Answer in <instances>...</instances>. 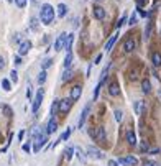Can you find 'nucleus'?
<instances>
[{"label":"nucleus","mask_w":161,"mask_h":166,"mask_svg":"<svg viewBox=\"0 0 161 166\" xmlns=\"http://www.w3.org/2000/svg\"><path fill=\"white\" fill-rule=\"evenodd\" d=\"M7 2H13V0H7Z\"/></svg>","instance_id":"nucleus-51"},{"label":"nucleus","mask_w":161,"mask_h":166,"mask_svg":"<svg viewBox=\"0 0 161 166\" xmlns=\"http://www.w3.org/2000/svg\"><path fill=\"white\" fill-rule=\"evenodd\" d=\"M71 64H72V53L69 51V53L66 54V58H64V67H66V69H69Z\"/></svg>","instance_id":"nucleus-22"},{"label":"nucleus","mask_w":161,"mask_h":166,"mask_svg":"<svg viewBox=\"0 0 161 166\" xmlns=\"http://www.w3.org/2000/svg\"><path fill=\"white\" fill-rule=\"evenodd\" d=\"M87 153H89V156L94 158V159H102V158H104L102 151L99 150V148H95V146H89V148H87Z\"/></svg>","instance_id":"nucleus-5"},{"label":"nucleus","mask_w":161,"mask_h":166,"mask_svg":"<svg viewBox=\"0 0 161 166\" xmlns=\"http://www.w3.org/2000/svg\"><path fill=\"white\" fill-rule=\"evenodd\" d=\"M126 141L130 143V145H136V136L133 133V130H128L126 131Z\"/></svg>","instance_id":"nucleus-18"},{"label":"nucleus","mask_w":161,"mask_h":166,"mask_svg":"<svg viewBox=\"0 0 161 166\" xmlns=\"http://www.w3.org/2000/svg\"><path fill=\"white\" fill-rule=\"evenodd\" d=\"M143 166H159L156 161H150V159H145V163H143Z\"/></svg>","instance_id":"nucleus-37"},{"label":"nucleus","mask_w":161,"mask_h":166,"mask_svg":"<svg viewBox=\"0 0 161 166\" xmlns=\"http://www.w3.org/2000/svg\"><path fill=\"white\" fill-rule=\"evenodd\" d=\"M100 59H102V54H97V56H95V62H94V64H99Z\"/></svg>","instance_id":"nucleus-47"},{"label":"nucleus","mask_w":161,"mask_h":166,"mask_svg":"<svg viewBox=\"0 0 161 166\" xmlns=\"http://www.w3.org/2000/svg\"><path fill=\"white\" fill-rule=\"evenodd\" d=\"M80 94H82V87L80 85H74V87L71 89V100H77Z\"/></svg>","instance_id":"nucleus-10"},{"label":"nucleus","mask_w":161,"mask_h":166,"mask_svg":"<svg viewBox=\"0 0 161 166\" xmlns=\"http://www.w3.org/2000/svg\"><path fill=\"white\" fill-rule=\"evenodd\" d=\"M26 97H28V99L31 97V85L30 84H28V89H26Z\"/></svg>","instance_id":"nucleus-45"},{"label":"nucleus","mask_w":161,"mask_h":166,"mask_svg":"<svg viewBox=\"0 0 161 166\" xmlns=\"http://www.w3.org/2000/svg\"><path fill=\"white\" fill-rule=\"evenodd\" d=\"M146 112V105L143 100H136L135 102V113L136 115H143V113Z\"/></svg>","instance_id":"nucleus-8"},{"label":"nucleus","mask_w":161,"mask_h":166,"mask_svg":"<svg viewBox=\"0 0 161 166\" xmlns=\"http://www.w3.org/2000/svg\"><path fill=\"white\" fill-rule=\"evenodd\" d=\"M108 94L110 95H118L120 94V87L117 82H112L110 85H108Z\"/></svg>","instance_id":"nucleus-16"},{"label":"nucleus","mask_w":161,"mask_h":166,"mask_svg":"<svg viewBox=\"0 0 161 166\" xmlns=\"http://www.w3.org/2000/svg\"><path fill=\"white\" fill-rule=\"evenodd\" d=\"M94 138H95L97 141L104 143V141H105V130H104L102 127H99V128L95 130V133H94Z\"/></svg>","instance_id":"nucleus-11"},{"label":"nucleus","mask_w":161,"mask_h":166,"mask_svg":"<svg viewBox=\"0 0 161 166\" xmlns=\"http://www.w3.org/2000/svg\"><path fill=\"white\" fill-rule=\"evenodd\" d=\"M2 87H3L5 90H12V84H10L8 79H3V81H2Z\"/></svg>","instance_id":"nucleus-28"},{"label":"nucleus","mask_w":161,"mask_h":166,"mask_svg":"<svg viewBox=\"0 0 161 166\" xmlns=\"http://www.w3.org/2000/svg\"><path fill=\"white\" fill-rule=\"evenodd\" d=\"M135 46H136L135 39H133V38H128V39L125 41V44H123V49L126 51V53H131V51L135 49Z\"/></svg>","instance_id":"nucleus-12"},{"label":"nucleus","mask_w":161,"mask_h":166,"mask_svg":"<svg viewBox=\"0 0 161 166\" xmlns=\"http://www.w3.org/2000/svg\"><path fill=\"white\" fill-rule=\"evenodd\" d=\"M39 18L44 25H51L54 20V8L51 7L49 3H44L41 7V13H39Z\"/></svg>","instance_id":"nucleus-2"},{"label":"nucleus","mask_w":161,"mask_h":166,"mask_svg":"<svg viewBox=\"0 0 161 166\" xmlns=\"http://www.w3.org/2000/svg\"><path fill=\"white\" fill-rule=\"evenodd\" d=\"M125 20H126V18H125V16H122V18H120V20H118V23H117V28H120V26H122V25L125 23Z\"/></svg>","instance_id":"nucleus-42"},{"label":"nucleus","mask_w":161,"mask_h":166,"mask_svg":"<svg viewBox=\"0 0 161 166\" xmlns=\"http://www.w3.org/2000/svg\"><path fill=\"white\" fill-rule=\"evenodd\" d=\"M31 28L33 30H38V20L36 18H31Z\"/></svg>","instance_id":"nucleus-39"},{"label":"nucleus","mask_w":161,"mask_h":166,"mask_svg":"<svg viewBox=\"0 0 161 166\" xmlns=\"http://www.w3.org/2000/svg\"><path fill=\"white\" fill-rule=\"evenodd\" d=\"M92 13H94V16L97 20H104V18H105V10H104L102 7H94V8H92Z\"/></svg>","instance_id":"nucleus-9"},{"label":"nucleus","mask_w":161,"mask_h":166,"mask_svg":"<svg viewBox=\"0 0 161 166\" xmlns=\"http://www.w3.org/2000/svg\"><path fill=\"white\" fill-rule=\"evenodd\" d=\"M71 131H72L71 128H67V130L64 131V133H62V136H61V138H59V141H64V140H67V138H69V136H71Z\"/></svg>","instance_id":"nucleus-30"},{"label":"nucleus","mask_w":161,"mask_h":166,"mask_svg":"<svg viewBox=\"0 0 161 166\" xmlns=\"http://www.w3.org/2000/svg\"><path fill=\"white\" fill-rule=\"evenodd\" d=\"M89 110H90V105H85V107H84V110H82V113H80V118H79V128L84 125L85 118H87V115H89Z\"/></svg>","instance_id":"nucleus-14"},{"label":"nucleus","mask_w":161,"mask_h":166,"mask_svg":"<svg viewBox=\"0 0 161 166\" xmlns=\"http://www.w3.org/2000/svg\"><path fill=\"white\" fill-rule=\"evenodd\" d=\"M3 112H5V115H8V117L12 115V108H10V107H7V105L3 107Z\"/></svg>","instance_id":"nucleus-41"},{"label":"nucleus","mask_w":161,"mask_h":166,"mask_svg":"<svg viewBox=\"0 0 161 166\" xmlns=\"http://www.w3.org/2000/svg\"><path fill=\"white\" fill-rule=\"evenodd\" d=\"M148 0H136V3H138V7H143V5H146Z\"/></svg>","instance_id":"nucleus-44"},{"label":"nucleus","mask_w":161,"mask_h":166,"mask_svg":"<svg viewBox=\"0 0 161 166\" xmlns=\"http://www.w3.org/2000/svg\"><path fill=\"white\" fill-rule=\"evenodd\" d=\"M141 90H143L145 94H148L150 90H151V82H150L148 79H145V81L141 82Z\"/></svg>","instance_id":"nucleus-20"},{"label":"nucleus","mask_w":161,"mask_h":166,"mask_svg":"<svg viewBox=\"0 0 161 166\" xmlns=\"http://www.w3.org/2000/svg\"><path fill=\"white\" fill-rule=\"evenodd\" d=\"M33 136H34V146H33V151L38 153L41 150V146L48 141V133L46 131H41L39 128H34L33 130Z\"/></svg>","instance_id":"nucleus-1"},{"label":"nucleus","mask_w":161,"mask_h":166,"mask_svg":"<svg viewBox=\"0 0 161 166\" xmlns=\"http://www.w3.org/2000/svg\"><path fill=\"white\" fill-rule=\"evenodd\" d=\"M58 130V123H56V120L54 118H51L49 122H48V127H46V133H54V131Z\"/></svg>","instance_id":"nucleus-15"},{"label":"nucleus","mask_w":161,"mask_h":166,"mask_svg":"<svg viewBox=\"0 0 161 166\" xmlns=\"http://www.w3.org/2000/svg\"><path fill=\"white\" fill-rule=\"evenodd\" d=\"M122 118H123V112L122 110H115V120H117V122H122Z\"/></svg>","instance_id":"nucleus-32"},{"label":"nucleus","mask_w":161,"mask_h":166,"mask_svg":"<svg viewBox=\"0 0 161 166\" xmlns=\"http://www.w3.org/2000/svg\"><path fill=\"white\" fill-rule=\"evenodd\" d=\"M13 62H15V66H20V64H21V58H20V56H15Z\"/></svg>","instance_id":"nucleus-40"},{"label":"nucleus","mask_w":161,"mask_h":166,"mask_svg":"<svg viewBox=\"0 0 161 166\" xmlns=\"http://www.w3.org/2000/svg\"><path fill=\"white\" fill-rule=\"evenodd\" d=\"M108 166H118V163L113 161V159H110V161H108Z\"/></svg>","instance_id":"nucleus-49"},{"label":"nucleus","mask_w":161,"mask_h":166,"mask_svg":"<svg viewBox=\"0 0 161 166\" xmlns=\"http://www.w3.org/2000/svg\"><path fill=\"white\" fill-rule=\"evenodd\" d=\"M58 110H59V100H54L53 105H51V115H56Z\"/></svg>","instance_id":"nucleus-24"},{"label":"nucleus","mask_w":161,"mask_h":166,"mask_svg":"<svg viewBox=\"0 0 161 166\" xmlns=\"http://www.w3.org/2000/svg\"><path fill=\"white\" fill-rule=\"evenodd\" d=\"M23 135H25V131H23V130H21V131H20V133H18V138H20V140L23 138Z\"/></svg>","instance_id":"nucleus-50"},{"label":"nucleus","mask_w":161,"mask_h":166,"mask_svg":"<svg viewBox=\"0 0 161 166\" xmlns=\"http://www.w3.org/2000/svg\"><path fill=\"white\" fill-rule=\"evenodd\" d=\"M15 3H16V7H18V8H23L26 5V0H15Z\"/></svg>","instance_id":"nucleus-35"},{"label":"nucleus","mask_w":161,"mask_h":166,"mask_svg":"<svg viewBox=\"0 0 161 166\" xmlns=\"http://www.w3.org/2000/svg\"><path fill=\"white\" fill-rule=\"evenodd\" d=\"M3 67H5V59L0 56V69H3Z\"/></svg>","instance_id":"nucleus-46"},{"label":"nucleus","mask_w":161,"mask_h":166,"mask_svg":"<svg viewBox=\"0 0 161 166\" xmlns=\"http://www.w3.org/2000/svg\"><path fill=\"white\" fill-rule=\"evenodd\" d=\"M151 61H153V64L156 66V67H159V66H161V54H159V53H153Z\"/></svg>","instance_id":"nucleus-21"},{"label":"nucleus","mask_w":161,"mask_h":166,"mask_svg":"<svg viewBox=\"0 0 161 166\" xmlns=\"http://www.w3.org/2000/svg\"><path fill=\"white\" fill-rule=\"evenodd\" d=\"M151 31H153V23H151V21H150V23H148V26L145 28V39L151 36Z\"/></svg>","instance_id":"nucleus-25"},{"label":"nucleus","mask_w":161,"mask_h":166,"mask_svg":"<svg viewBox=\"0 0 161 166\" xmlns=\"http://www.w3.org/2000/svg\"><path fill=\"white\" fill-rule=\"evenodd\" d=\"M10 77H12V81H13V82H16V81H18V74H16V71H15V69L10 72Z\"/></svg>","instance_id":"nucleus-36"},{"label":"nucleus","mask_w":161,"mask_h":166,"mask_svg":"<svg viewBox=\"0 0 161 166\" xmlns=\"http://www.w3.org/2000/svg\"><path fill=\"white\" fill-rule=\"evenodd\" d=\"M66 10H67V7L64 3H59L58 5V16H64L66 15Z\"/></svg>","instance_id":"nucleus-23"},{"label":"nucleus","mask_w":161,"mask_h":166,"mask_svg":"<svg viewBox=\"0 0 161 166\" xmlns=\"http://www.w3.org/2000/svg\"><path fill=\"white\" fill-rule=\"evenodd\" d=\"M71 77H72V71H71V69H67L64 74H62V77H61V79H62V81H69Z\"/></svg>","instance_id":"nucleus-29"},{"label":"nucleus","mask_w":161,"mask_h":166,"mask_svg":"<svg viewBox=\"0 0 161 166\" xmlns=\"http://www.w3.org/2000/svg\"><path fill=\"white\" fill-rule=\"evenodd\" d=\"M66 33H61L59 36L56 38V41H54V51H61V48L64 46V41H66Z\"/></svg>","instance_id":"nucleus-7"},{"label":"nucleus","mask_w":161,"mask_h":166,"mask_svg":"<svg viewBox=\"0 0 161 166\" xmlns=\"http://www.w3.org/2000/svg\"><path fill=\"white\" fill-rule=\"evenodd\" d=\"M140 148H141V151H148V150H150V148H148V143H141Z\"/></svg>","instance_id":"nucleus-43"},{"label":"nucleus","mask_w":161,"mask_h":166,"mask_svg":"<svg viewBox=\"0 0 161 166\" xmlns=\"http://www.w3.org/2000/svg\"><path fill=\"white\" fill-rule=\"evenodd\" d=\"M51 62H53V59H49V58L43 61V64H41V66H43V71L46 69V67H49V66H51Z\"/></svg>","instance_id":"nucleus-34"},{"label":"nucleus","mask_w":161,"mask_h":166,"mask_svg":"<svg viewBox=\"0 0 161 166\" xmlns=\"http://www.w3.org/2000/svg\"><path fill=\"white\" fill-rule=\"evenodd\" d=\"M44 81H46V71H41V72L38 74V82H39V84H43Z\"/></svg>","instance_id":"nucleus-31"},{"label":"nucleus","mask_w":161,"mask_h":166,"mask_svg":"<svg viewBox=\"0 0 161 166\" xmlns=\"http://www.w3.org/2000/svg\"><path fill=\"white\" fill-rule=\"evenodd\" d=\"M43 97H44V89H38L36 97H34V102H33V112H38V108L43 102Z\"/></svg>","instance_id":"nucleus-3"},{"label":"nucleus","mask_w":161,"mask_h":166,"mask_svg":"<svg viewBox=\"0 0 161 166\" xmlns=\"http://www.w3.org/2000/svg\"><path fill=\"white\" fill-rule=\"evenodd\" d=\"M72 41H74V35H72V33H69V35L66 36V41H64V48H66V51H67V53H69V51H71Z\"/></svg>","instance_id":"nucleus-17"},{"label":"nucleus","mask_w":161,"mask_h":166,"mask_svg":"<svg viewBox=\"0 0 161 166\" xmlns=\"http://www.w3.org/2000/svg\"><path fill=\"white\" fill-rule=\"evenodd\" d=\"M33 2H38V0H33Z\"/></svg>","instance_id":"nucleus-52"},{"label":"nucleus","mask_w":161,"mask_h":166,"mask_svg":"<svg viewBox=\"0 0 161 166\" xmlns=\"http://www.w3.org/2000/svg\"><path fill=\"white\" fill-rule=\"evenodd\" d=\"M23 150H25V151H30V143H25V145H23Z\"/></svg>","instance_id":"nucleus-48"},{"label":"nucleus","mask_w":161,"mask_h":166,"mask_svg":"<svg viewBox=\"0 0 161 166\" xmlns=\"http://www.w3.org/2000/svg\"><path fill=\"white\" fill-rule=\"evenodd\" d=\"M136 21H138V15L133 12V15L130 16V25H131V26H133V25H136Z\"/></svg>","instance_id":"nucleus-33"},{"label":"nucleus","mask_w":161,"mask_h":166,"mask_svg":"<svg viewBox=\"0 0 161 166\" xmlns=\"http://www.w3.org/2000/svg\"><path fill=\"white\" fill-rule=\"evenodd\" d=\"M69 108H71V99H64V100H59V110L62 113H66Z\"/></svg>","instance_id":"nucleus-13"},{"label":"nucleus","mask_w":161,"mask_h":166,"mask_svg":"<svg viewBox=\"0 0 161 166\" xmlns=\"http://www.w3.org/2000/svg\"><path fill=\"white\" fill-rule=\"evenodd\" d=\"M118 164H123V166H136L138 164V159L135 156H125V158H120L118 159Z\"/></svg>","instance_id":"nucleus-4"},{"label":"nucleus","mask_w":161,"mask_h":166,"mask_svg":"<svg viewBox=\"0 0 161 166\" xmlns=\"http://www.w3.org/2000/svg\"><path fill=\"white\" fill-rule=\"evenodd\" d=\"M76 153H77V158L80 159V163H85V154H84V151L80 150V148H77Z\"/></svg>","instance_id":"nucleus-27"},{"label":"nucleus","mask_w":161,"mask_h":166,"mask_svg":"<svg viewBox=\"0 0 161 166\" xmlns=\"http://www.w3.org/2000/svg\"><path fill=\"white\" fill-rule=\"evenodd\" d=\"M72 151H74V148H71V146H69V148H66V151H64V158L67 159V161L72 158Z\"/></svg>","instance_id":"nucleus-26"},{"label":"nucleus","mask_w":161,"mask_h":166,"mask_svg":"<svg viewBox=\"0 0 161 166\" xmlns=\"http://www.w3.org/2000/svg\"><path fill=\"white\" fill-rule=\"evenodd\" d=\"M100 85H102V84L99 82V84H97V87H95V90H94V100L97 99V97H99V90H100Z\"/></svg>","instance_id":"nucleus-38"},{"label":"nucleus","mask_w":161,"mask_h":166,"mask_svg":"<svg viewBox=\"0 0 161 166\" xmlns=\"http://www.w3.org/2000/svg\"><path fill=\"white\" fill-rule=\"evenodd\" d=\"M117 36H118V35L115 33V35H112V36H110V39L107 41V44H105V49H107V51H110V49H112V46L115 44V41H117Z\"/></svg>","instance_id":"nucleus-19"},{"label":"nucleus","mask_w":161,"mask_h":166,"mask_svg":"<svg viewBox=\"0 0 161 166\" xmlns=\"http://www.w3.org/2000/svg\"><path fill=\"white\" fill-rule=\"evenodd\" d=\"M30 49H31V41H30V39H25V41H21L20 48H18V54L23 56V54H26Z\"/></svg>","instance_id":"nucleus-6"}]
</instances>
